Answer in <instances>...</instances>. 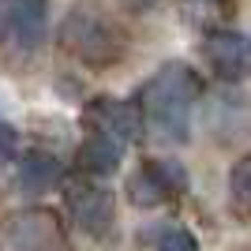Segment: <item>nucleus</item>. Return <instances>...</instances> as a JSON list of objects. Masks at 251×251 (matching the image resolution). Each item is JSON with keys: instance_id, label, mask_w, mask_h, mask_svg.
<instances>
[{"instance_id": "f8f14e48", "label": "nucleus", "mask_w": 251, "mask_h": 251, "mask_svg": "<svg viewBox=\"0 0 251 251\" xmlns=\"http://www.w3.org/2000/svg\"><path fill=\"white\" fill-rule=\"evenodd\" d=\"M147 240L154 244V251H199L195 232L184 225H157L154 232H147Z\"/></svg>"}, {"instance_id": "f03ea898", "label": "nucleus", "mask_w": 251, "mask_h": 251, "mask_svg": "<svg viewBox=\"0 0 251 251\" xmlns=\"http://www.w3.org/2000/svg\"><path fill=\"white\" fill-rule=\"evenodd\" d=\"M60 45L72 52L79 64L90 68H109L124 56V30L116 26L105 11L98 8H72L60 23Z\"/></svg>"}, {"instance_id": "0eeeda50", "label": "nucleus", "mask_w": 251, "mask_h": 251, "mask_svg": "<svg viewBox=\"0 0 251 251\" xmlns=\"http://www.w3.org/2000/svg\"><path fill=\"white\" fill-rule=\"evenodd\" d=\"M86 124L94 127V135L116 139L120 147L135 143L147 127H143V113L127 101H116V98H94L86 105Z\"/></svg>"}, {"instance_id": "6e6552de", "label": "nucleus", "mask_w": 251, "mask_h": 251, "mask_svg": "<svg viewBox=\"0 0 251 251\" xmlns=\"http://www.w3.org/2000/svg\"><path fill=\"white\" fill-rule=\"evenodd\" d=\"M210 68L221 75V79H244L251 75V38L236 30H214L202 45Z\"/></svg>"}, {"instance_id": "f257e3e1", "label": "nucleus", "mask_w": 251, "mask_h": 251, "mask_svg": "<svg viewBox=\"0 0 251 251\" xmlns=\"http://www.w3.org/2000/svg\"><path fill=\"white\" fill-rule=\"evenodd\" d=\"M199 101V79L188 64H165L143 86V127L157 143H188L191 139V113Z\"/></svg>"}, {"instance_id": "39448f33", "label": "nucleus", "mask_w": 251, "mask_h": 251, "mask_svg": "<svg viewBox=\"0 0 251 251\" xmlns=\"http://www.w3.org/2000/svg\"><path fill=\"white\" fill-rule=\"evenodd\" d=\"M184 188H188V173H184L180 161H143L127 176V199L139 210L161 206L173 195H180Z\"/></svg>"}, {"instance_id": "7ed1b4c3", "label": "nucleus", "mask_w": 251, "mask_h": 251, "mask_svg": "<svg viewBox=\"0 0 251 251\" xmlns=\"http://www.w3.org/2000/svg\"><path fill=\"white\" fill-rule=\"evenodd\" d=\"M0 251H75L60 218L45 206L15 210L0 221Z\"/></svg>"}, {"instance_id": "1a4fd4ad", "label": "nucleus", "mask_w": 251, "mask_h": 251, "mask_svg": "<svg viewBox=\"0 0 251 251\" xmlns=\"http://www.w3.org/2000/svg\"><path fill=\"white\" fill-rule=\"evenodd\" d=\"M56 180H60V161H56L52 154H45V150L23 154V161H19V188L26 191V195H42V191H49Z\"/></svg>"}, {"instance_id": "9d476101", "label": "nucleus", "mask_w": 251, "mask_h": 251, "mask_svg": "<svg viewBox=\"0 0 251 251\" xmlns=\"http://www.w3.org/2000/svg\"><path fill=\"white\" fill-rule=\"evenodd\" d=\"M120 157H124V147L116 139H105V135H90L79 150V161H83L86 173H98V176H109L120 169Z\"/></svg>"}, {"instance_id": "20e7f679", "label": "nucleus", "mask_w": 251, "mask_h": 251, "mask_svg": "<svg viewBox=\"0 0 251 251\" xmlns=\"http://www.w3.org/2000/svg\"><path fill=\"white\" fill-rule=\"evenodd\" d=\"M64 206L72 214V221L86 236H105L113 229L116 218V199L113 191L94 184L90 176H68L64 180Z\"/></svg>"}, {"instance_id": "9b49d317", "label": "nucleus", "mask_w": 251, "mask_h": 251, "mask_svg": "<svg viewBox=\"0 0 251 251\" xmlns=\"http://www.w3.org/2000/svg\"><path fill=\"white\" fill-rule=\"evenodd\" d=\"M229 210L240 221H251V154L229 169Z\"/></svg>"}, {"instance_id": "423d86ee", "label": "nucleus", "mask_w": 251, "mask_h": 251, "mask_svg": "<svg viewBox=\"0 0 251 251\" xmlns=\"http://www.w3.org/2000/svg\"><path fill=\"white\" fill-rule=\"evenodd\" d=\"M49 4L45 0H0V30L11 49L34 52L45 42Z\"/></svg>"}, {"instance_id": "ddd939ff", "label": "nucleus", "mask_w": 251, "mask_h": 251, "mask_svg": "<svg viewBox=\"0 0 251 251\" xmlns=\"http://www.w3.org/2000/svg\"><path fill=\"white\" fill-rule=\"evenodd\" d=\"M15 154H19V131L11 124H0V165H8Z\"/></svg>"}]
</instances>
